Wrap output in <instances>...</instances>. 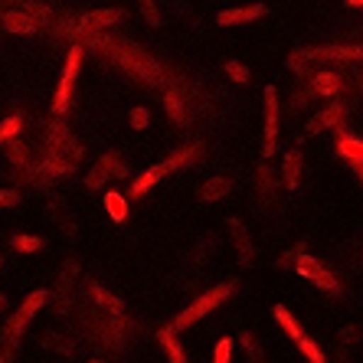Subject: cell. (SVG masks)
<instances>
[{"label":"cell","mask_w":363,"mask_h":363,"mask_svg":"<svg viewBox=\"0 0 363 363\" xmlns=\"http://www.w3.org/2000/svg\"><path fill=\"white\" fill-rule=\"evenodd\" d=\"M20 196L17 190H0V210H7V206H17Z\"/></svg>","instance_id":"37"},{"label":"cell","mask_w":363,"mask_h":363,"mask_svg":"<svg viewBox=\"0 0 363 363\" xmlns=\"http://www.w3.org/2000/svg\"><path fill=\"white\" fill-rule=\"evenodd\" d=\"M265 157L279 154V89L265 85V144H262Z\"/></svg>","instance_id":"12"},{"label":"cell","mask_w":363,"mask_h":363,"mask_svg":"<svg viewBox=\"0 0 363 363\" xmlns=\"http://www.w3.org/2000/svg\"><path fill=\"white\" fill-rule=\"evenodd\" d=\"M347 7H363V0H347Z\"/></svg>","instance_id":"39"},{"label":"cell","mask_w":363,"mask_h":363,"mask_svg":"<svg viewBox=\"0 0 363 363\" xmlns=\"http://www.w3.org/2000/svg\"><path fill=\"white\" fill-rule=\"evenodd\" d=\"M0 265H4V255H0Z\"/></svg>","instance_id":"42"},{"label":"cell","mask_w":363,"mask_h":363,"mask_svg":"<svg viewBox=\"0 0 363 363\" xmlns=\"http://www.w3.org/2000/svg\"><path fill=\"white\" fill-rule=\"evenodd\" d=\"M272 318L279 321V328L285 330L288 337L295 340V347H298V350H301V354H304V360H308V363H328V360H324V350H321V347H318V344H314V340L308 337V334H304V330H301V324L295 321V314L288 311L285 304H275V308H272Z\"/></svg>","instance_id":"7"},{"label":"cell","mask_w":363,"mask_h":363,"mask_svg":"<svg viewBox=\"0 0 363 363\" xmlns=\"http://www.w3.org/2000/svg\"><path fill=\"white\" fill-rule=\"evenodd\" d=\"M239 344L245 347V354H249V363H265V354H262V344L252 337V334H239Z\"/></svg>","instance_id":"31"},{"label":"cell","mask_w":363,"mask_h":363,"mask_svg":"<svg viewBox=\"0 0 363 363\" xmlns=\"http://www.w3.org/2000/svg\"><path fill=\"white\" fill-rule=\"evenodd\" d=\"M105 210L115 223H125L128 220V196L121 194H105Z\"/></svg>","instance_id":"27"},{"label":"cell","mask_w":363,"mask_h":363,"mask_svg":"<svg viewBox=\"0 0 363 363\" xmlns=\"http://www.w3.org/2000/svg\"><path fill=\"white\" fill-rule=\"evenodd\" d=\"M213 363H233V337H223L213 350Z\"/></svg>","instance_id":"34"},{"label":"cell","mask_w":363,"mask_h":363,"mask_svg":"<svg viewBox=\"0 0 363 363\" xmlns=\"http://www.w3.org/2000/svg\"><path fill=\"white\" fill-rule=\"evenodd\" d=\"M43 141H46L50 151L66 154L69 161H76V164L82 161V144L76 141V135L62 121H43Z\"/></svg>","instance_id":"9"},{"label":"cell","mask_w":363,"mask_h":363,"mask_svg":"<svg viewBox=\"0 0 363 363\" xmlns=\"http://www.w3.org/2000/svg\"><path fill=\"white\" fill-rule=\"evenodd\" d=\"M125 10L118 7H108V10H92V13H85V17L76 20V36H82V40H89V36L101 33V30H108V26H118L125 23Z\"/></svg>","instance_id":"10"},{"label":"cell","mask_w":363,"mask_h":363,"mask_svg":"<svg viewBox=\"0 0 363 363\" xmlns=\"http://www.w3.org/2000/svg\"><path fill=\"white\" fill-rule=\"evenodd\" d=\"M223 72H226V76L233 79V82H249V79H252V72H249V69H245L239 60H226Z\"/></svg>","instance_id":"32"},{"label":"cell","mask_w":363,"mask_h":363,"mask_svg":"<svg viewBox=\"0 0 363 363\" xmlns=\"http://www.w3.org/2000/svg\"><path fill=\"white\" fill-rule=\"evenodd\" d=\"M4 308H7V298H4V295H0V311H4Z\"/></svg>","instance_id":"40"},{"label":"cell","mask_w":363,"mask_h":363,"mask_svg":"<svg viewBox=\"0 0 363 363\" xmlns=\"http://www.w3.org/2000/svg\"><path fill=\"white\" fill-rule=\"evenodd\" d=\"M10 245H13L17 252H23V255H33V252H40L43 249V239L40 236H10Z\"/></svg>","instance_id":"30"},{"label":"cell","mask_w":363,"mask_h":363,"mask_svg":"<svg viewBox=\"0 0 363 363\" xmlns=\"http://www.w3.org/2000/svg\"><path fill=\"white\" fill-rule=\"evenodd\" d=\"M281 184H285L288 190H295V186L301 184V154L298 151L285 154V161H281Z\"/></svg>","instance_id":"23"},{"label":"cell","mask_w":363,"mask_h":363,"mask_svg":"<svg viewBox=\"0 0 363 363\" xmlns=\"http://www.w3.org/2000/svg\"><path fill=\"white\" fill-rule=\"evenodd\" d=\"M157 340H161L164 354H167L170 363H186V350H184V344L177 340V330H174V324H167V328L157 330Z\"/></svg>","instance_id":"21"},{"label":"cell","mask_w":363,"mask_h":363,"mask_svg":"<svg viewBox=\"0 0 363 363\" xmlns=\"http://www.w3.org/2000/svg\"><path fill=\"white\" fill-rule=\"evenodd\" d=\"M229 190H233V184H229L226 177H210V180H203L200 184V200L203 203H216V200H223Z\"/></svg>","instance_id":"24"},{"label":"cell","mask_w":363,"mask_h":363,"mask_svg":"<svg viewBox=\"0 0 363 363\" xmlns=\"http://www.w3.org/2000/svg\"><path fill=\"white\" fill-rule=\"evenodd\" d=\"M89 43H92L95 52H101L108 62H115V66H118L121 72H128L135 82L164 85V66L154 60V56H147L141 46H135V43H128V40H118V36H105V33L89 36Z\"/></svg>","instance_id":"1"},{"label":"cell","mask_w":363,"mask_h":363,"mask_svg":"<svg viewBox=\"0 0 363 363\" xmlns=\"http://www.w3.org/2000/svg\"><path fill=\"white\" fill-rule=\"evenodd\" d=\"M281 269H291V272H298L304 281H311L314 288H321V291H328V295H334V298H340L344 295V285H340V279L334 275V272L328 269V265H321L314 255H308L304 249H291V252H285L281 255Z\"/></svg>","instance_id":"2"},{"label":"cell","mask_w":363,"mask_h":363,"mask_svg":"<svg viewBox=\"0 0 363 363\" xmlns=\"http://www.w3.org/2000/svg\"><path fill=\"white\" fill-rule=\"evenodd\" d=\"M226 229H229V239H233V245H236L239 265H252V262H255V245H252V236H249V229L242 226V220L229 216V220H226Z\"/></svg>","instance_id":"14"},{"label":"cell","mask_w":363,"mask_h":363,"mask_svg":"<svg viewBox=\"0 0 363 363\" xmlns=\"http://www.w3.org/2000/svg\"><path fill=\"white\" fill-rule=\"evenodd\" d=\"M108 180H111L108 174H105V170H101L99 164H95V167H92V174L85 177V186H89V190H101V186L108 184Z\"/></svg>","instance_id":"35"},{"label":"cell","mask_w":363,"mask_h":363,"mask_svg":"<svg viewBox=\"0 0 363 363\" xmlns=\"http://www.w3.org/2000/svg\"><path fill=\"white\" fill-rule=\"evenodd\" d=\"M236 295V281H223V285H216V288H210L206 295H200L190 308H184V311L174 318V330H184V328H194L200 318H206L210 311H216L220 304H226L229 298Z\"/></svg>","instance_id":"6"},{"label":"cell","mask_w":363,"mask_h":363,"mask_svg":"<svg viewBox=\"0 0 363 363\" xmlns=\"http://www.w3.org/2000/svg\"><path fill=\"white\" fill-rule=\"evenodd\" d=\"M354 174H357V180H360V186H363V164H357Z\"/></svg>","instance_id":"38"},{"label":"cell","mask_w":363,"mask_h":363,"mask_svg":"<svg viewBox=\"0 0 363 363\" xmlns=\"http://www.w3.org/2000/svg\"><path fill=\"white\" fill-rule=\"evenodd\" d=\"M265 17V4H249V7H229L216 13V23L220 26H242V23H252V20Z\"/></svg>","instance_id":"18"},{"label":"cell","mask_w":363,"mask_h":363,"mask_svg":"<svg viewBox=\"0 0 363 363\" xmlns=\"http://www.w3.org/2000/svg\"><path fill=\"white\" fill-rule=\"evenodd\" d=\"M255 186H259V194H262L265 200H272L275 190H279V174H272V170L262 164V167L255 170Z\"/></svg>","instance_id":"26"},{"label":"cell","mask_w":363,"mask_h":363,"mask_svg":"<svg viewBox=\"0 0 363 363\" xmlns=\"http://www.w3.org/2000/svg\"><path fill=\"white\" fill-rule=\"evenodd\" d=\"M128 121H131V128H135V131H144V128L151 125V111L144 108V105H135V108H131V115H128Z\"/></svg>","instance_id":"33"},{"label":"cell","mask_w":363,"mask_h":363,"mask_svg":"<svg viewBox=\"0 0 363 363\" xmlns=\"http://www.w3.org/2000/svg\"><path fill=\"white\" fill-rule=\"evenodd\" d=\"M340 363H347V360H340Z\"/></svg>","instance_id":"43"},{"label":"cell","mask_w":363,"mask_h":363,"mask_svg":"<svg viewBox=\"0 0 363 363\" xmlns=\"http://www.w3.org/2000/svg\"><path fill=\"white\" fill-rule=\"evenodd\" d=\"M141 10H144V17H147V23L161 26V10H157V4H154V0H141Z\"/></svg>","instance_id":"36"},{"label":"cell","mask_w":363,"mask_h":363,"mask_svg":"<svg viewBox=\"0 0 363 363\" xmlns=\"http://www.w3.org/2000/svg\"><path fill=\"white\" fill-rule=\"evenodd\" d=\"M334 151H337L344 161H350V167H357V164H363V138H354V135H347V131H340Z\"/></svg>","instance_id":"22"},{"label":"cell","mask_w":363,"mask_h":363,"mask_svg":"<svg viewBox=\"0 0 363 363\" xmlns=\"http://www.w3.org/2000/svg\"><path fill=\"white\" fill-rule=\"evenodd\" d=\"M0 26L7 30V33H20V36H26V33H33L36 26V17L30 13V10H23V7H10V10H4L0 13Z\"/></svg>","instance_id":"16"},{"label":"cell","mask_w":363,"mask_h":363,"mask_svg":"<svg viewBox=\"0 0 363 363\" xmlns=\"http://www.w3.org/2000/svg\"><path fill=\"white\" fill-rule=\"evenodd\" d=\"M76 272H79V262L76 259H69L66 265H62L60 272V279H56V295H52V311L56 314H66L69 311V291H72V279H76Z\"/></svg>","instance_id":"17"},{"label":"cell","mask_w":363,"mask_h":363,"mask_svg":"<svg viewBox=\"0 0 363 363\" xmlns=\"http://www.w3.org/2000/svg\"><path fill=\"white\" fill-rule=\"evenodd\" d=\"M89 363H108V360H89Z\"/></svg>","instance_id":"41"},{"label":"cell","mask_w":363,"mask_h":363,"mask_svg":"<svg viewBox=\"0 0 363 363\" xmlns=\"http://www.w3.org/2000/svg\"><path fill=\"white\" fill-rule=\"evenodd\" d=\"M7 161L13 164V167H20V170H30V151H26V144L10 141L7 144Z\"/></svg>","instance_id":"29"},{"label":"cell","mask_w":363,"mask_h":363,"mask_svg":"<svg viewBox=\"0 0 363 363\" xmlns=\"http://www.w3.org/2000/svg\"><path fill=\"white\" fill-rule=\"evenodd\" d=\"M164 108H167V118L177 128H184L190 121V111H186V95L180 92L177 85H170L167 95H164Z\"/></svg>","instance_id":"19"},{"label":"cell","mask_w":363,"mask_h":363,"mask_svg":"<svg viewBox=\"0 0 363 363\" xmlns=\"http://www.w3.org/2000/svg\"><path fill=\"white\" fill-rule=\"evenodd\" d=\"M20 131H23V115H7V118L0 121V144L17 141Z\"/></svg>","instance_id":"28"},{"label":"cell","mask_w":363,"mask_h":363,"mask_svg":"<svg viewBox=\"0 0 363 363\" xmlns=\"http://www.w3.org/2000/svg\"><path fill=\"white\" fill-rule=\"evenodd\" d=\"M347 118V108H344V101H330L324 111H318L308 125H304L301 138H314V135H321V131H328V128H340Z\"/></svg>","instance_id":"13"},{"label":"cell","mask_w":363,"mask_h":363,"mask_svg":"<svg viewBox=\"0 0 363 363\" xmlns=\"http://www.w3.org/2000/svg\"><path fill=\"white\" fill-rule=\"evenodd\" d=\"M363 60V46H314V50H298L288 56L291 72H304L314 62H357Z\"/></svg>","instance_id":"5"},{"label":"cell","mask_w":363,"mask_h":363,"mask_svg":"<svg viewBox=\"0 0 363 363\" xmlns=\"http://www.w3.org/2000/svg\"><path fill=\"white\" fill-rule=\"evenodd\" d=\"M72 170H76V161H69L66 154L60 151H43V161L36 164L30 174H43V177H72Z\"/></svg>","instance_id":"15"},{"label":"cell","mask_w":363,"mask_h":363,"mask_svg":"<svg viewBox=\"0 0 363 363\" xmlns=\"http://www.w3.org/2000/svg\"><path fill=\"white\" fill-rule=\"evenodd\" d=\"M82 72V46L72 43L66 52V62H62V79H60V89H56V99H52V111L62 115L69 111V101H72V89H76V79Z\"/></svg>","instance_id":"8"},{"label":"cell","mask_w":363,"mask_h":363,"mask_svg":"<svg viewBox=\"0 0 363 363\" xmlns=\"http://www.w3.org/2000/svg\"><path fill=\"white\" fill-rule=\"evenodd\" d=\"M99 167L108 174V177H128V164L121 161V154L118 151H105L99 157Z\"/></svg>","instance_id":"25"},{"label":"cell","mask_w":363,"mask_h":363,"mask_svg":"<svg viewBox=\"0 0 363 363\" xmlns=\"http://www.w3.org/2000/svg\"><path fill=\"white\" fill-rule=\"evenodd\" d=\"M46 301H50V295H46V291H33V295L23 298V304L17 308V314H13V318L7 321V328H4L0 363H13V357H17V350H20V337H23V330L30 328V321H33L36 311H40Z\"/></svg>","instance_id":"3"},{"label":"cell","mask_w":363,"mask_h":363,"mask_svg":"<svg viewBox=\"0 0 363 363\" xmlns=\"http://www.w3.org/2000/svg\"><path fill=\"white\" fill-rule=\"evenodd\" d=\"M89 295H92V301H95V308H99L101 314H115V318H121L125 314V301L121 298H115L108 291V288H101V285H89Z\"/></svg>","instance_id":"20"},{"label":"cell","mask_w":363,"mask_h":363,"mask_svg":"<svg viewBox=\"0 0 363 363\" xmlns=\"http://www.w3.org/2000/svg\"><path fill=\"white\" fill-rule=\"evenodd\" d=\"M203 154V147L200 144H186V147H177V151L170 154L167 161H161V164H154V167H147L141 174V177H135L131 180V196H144L147 190H154V186L161 184L167 174H174V170H180V167H186L190 161H196Z\"/></svg>","instance_id":"4"},{"label":"cell","mask_w":363,"mask_h":363,"mask_svg":"<svg viewBox=\"0 0 363 363\" xmlns=\"http://www.w3.org/2000/svg\"><path fill=\"white\" fill-rule=\"evenodd\" d=\"M344 89V79L337 76V72H314L311 79H308V85H304V92L298 95L295 101V108H301L304 101H311V99H334V95Z\"/></svg>","instance_id":"11"}]
</instances>
